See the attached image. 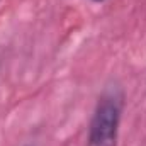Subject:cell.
<instances>
[{
	"label": "cell",
	"instance_id": "1",
	"mask_svg": "<svg viewBox=\"0 0 146 146\" xmlns=\"http://www.w3.org/2000/svg\"><path fill=\"white\" fill-rule=\"evenodd\" d=\"M124 109V92L117 85L107 87L92 114L87 146H117L119 124Z\"/></svg>",
	"mask_w": 146,
	"mask_h": 146
},
{
	"label": "cell",
	"instance_id": "2",
	"mask_svg": "<svg viewBox=\"0 0 146 146\" xmlns=\"http://www.w3.org/2000/svg\"><path fill=\"white\" fill-rule=\"evenodd\" d=\"M94 2H104V0H94Z\"/></svg>",
	"mask_w": 146,
	"mask_h": 146
}]
</instances>
